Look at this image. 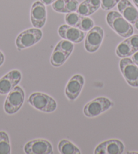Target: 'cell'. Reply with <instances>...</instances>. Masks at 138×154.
<instances>
[{"mask_svg": "<svg viewBox=\"0 0 138 154\" xmlns=\"http://www.w3.org/2000/svg\"><path fill=\"white\" fill-rule=\"evenodd\" d=\"M106 22L108 25L122 38H128L134 33V27L120 13L110 11L106 15Z\"/></svg>", "mask_w": 138, "mask_h": 154, "instance_id": "obj_1", "label": "cell"}, {"mask_svg": "<svg viewBox=\"0 0 138 154\" xmlns=\"http://www.w3.org/2000/svg\"><path fill=\"white\" fill-rule=\"evenodd\" d=\"M28 103L32 107L42 112L52 113L57 108L56 101L48 94L34 92L29 96Z\"/></svg>", "mask_w": 138, "mask_h": 154, "instance_id": "obj_2", "label": "cell"}, {"mask_svg": "<svg viewBox=\"0 0 138 154\" xmlns=\"http://www.w3.org/2000/svg\"><path fill=\"white\" fill-rule=\"evenodd\" d=\"M25 94L23 89L16 86L10 91L4 103V111L9 115L17 113L25 101Z\"/></svg>", "mask_w": 138, "mask_h": 154, "instance_id": "obj_3", "label": "cell"}, {"mask_svg": "<svg viewBox=\"0 0 138 154\" xmlns=\"http://www.w3.org/2000/svg\"><path fill=\"white\" fill-rule=\"evenodd\" d=\"M114 105V103L106 97H98L91 100L85 105L84 115L88 118H94L109 109Z\"/></svg>", "mask_w": 138, "mask_h": 154, "instance_id": "obj_4", "label": "cell"}, {"mask_svg": "<svg viewBox=\"0 0 138 154\" xmlns=\"http://www.w3.org/2000/svg\"><path fill=\"white\" fill-rule=\"evenodd\" d=\"M43 33L39 29L32 28L22 31L16 39V45L18 50H22L33 46L41 40Z\"/></svg>", "mask_w": 138, "mask_h": 154, "instance_id": "obj_5", "label": "cell"}, {"mask_svg": "<svg viewBox=\"0 0 138 154\" xmlns=\"http://www.w3.org/2000/svg\"><path fill=\"white\" fill-rule=\"evenodd\" d=\"M119 67L127 84L138 88V67L131 58H123L119 63Z\"/></svg>", "mask_w": 138, "mask_h": 154, "instance_id": "obj_6", "label": "cell"}, {"mask_svg": "<svg viewBox=\"0 0 138 154\" xmlns=\"http://www.w3.org/2000/svg\"><path fill=\"white\" fill-rule=\"evenodd\" d=\"M104 32L99 26H94L88 31L85 42V48L88 52L94 53L100 48L102 44Z\"/></svg>", "mask_w": 138, "mask_h": 154, "instance_id": "obj_7", "label": "cell"}, {"mask_svg": "<svg viewBox=\"0 0 138 154\" xmlns=\"http://www.w3.org/2000/svg\"><path fill=\"white\" fill-rule=\"evenodd\" d=\"M22 73L18 70L10 71L0 78V94H7L20 83Z\"/></svg>", "mask_w": 138, "mask_h": 154, "instance_id": "obj_8", "label": "cell"}, {"mask_svg": "<svg viewBox=\"0 0 138 154\" xmlns=\"http://www.w3.org/2000/svg\"><path fill=\"white\" fill-rule=\"evenodd\" d=\"M24 151L26 154H52L53 147L46 139H34L26 143Z\"/></svg>", "mask_w": 138, "mask_h": 154, "instance_id": "obj_9", "label": "cell"}, {"mask_svg": "<svg viewBox=\"0 0 138 154\" xmlns=\"http://www.w3.org/2000/svg\"><path fill=\"white\" fill-rule=\"evenodd\" d=\"M31 21L34 28L41 29L45 25L47 19L46 5L40 1L34 2L31 10Z\"/></svg>", "mask_w": 138, "mask_h": 154, "instance_id": "obj_10", "label": "cell"}, {"mask_svg": "<svg viewBox=\"0 0 138 154\" xmlns=\"http://www.w3.org/2000/svg\"><path fill=\"white\" fill-rule=\"evenodd\" d=\"M85 84L84 77L76 74L70 79L65 88V94L70 100H75L79 97Z\"/></svg>", "mask_w": 138, "mask_h": 154, "instance_id": "obj_11", "label": "cell"}, {"mask_svg": "<svg viewBox=\"0 0 138 154\" xmlns=\"http://www.w3.org/2000/svg\"><path fill=\"white\" fill-rule=\"evenodd\" d=\"M123 143L118 139H110L100 143L94 150L95 154H122L124 152Z\"/></svg>", "mask_w": 138, "mask_h": 154, "instance_id": "obj_12", "label": "cell"}, {"mask_svg": "<svg viewBox=\"0 0 138 154\" xmlns=\"http://www.w3.org/2000/svg\"><path fill=\"white\" fill-rule=\"evenodd\" d=\"M58 34L63 39H66L75 44L80 43L85 38L83 31L68 25H61L58 29Z\"/></svg>", "mask_w": 138, "mask_h": 154, "instance_id": "obj_13", "label": "cell"}, {"mask_svg": "<svg viewBox=\"0 0 138 154\" xmlns=\"http://www.w3.org/2000/svg\"><path fill=\"white\" fill-rule=\"evenodd\" d=\"M120 14L133 25L138 20V11L129 0H121L117 4Z\"/></svg>", "mask_w": 138, "mask_h": 154, "instance_id": "obj_14", "label": "cell"}, {"mask_svg": "<svg viewBox=\"0 0 138 154\" xmlns=\"http://www.w3.org/2000/svg\"><path fill=\"white\" fill-rule=\"evenodd\" d=\"M101 6V0H85L79 5L76 12L81 16L89 17L95 12Z\"/></svg>", "mask_w": 138, "mask_h": 154, "instance_id": "obj_15", "label": "cell"}, {"mask_svg": "<svg viewBox=\"0 0 138 154\" xmlns=\"http://www.w3.org/2000/svg\"><path fill=\"white\" fill-rule=\"evenodd\" d=\"M69 57L70 56L66 54L59 48L56 46L51 55V57H50V63L54 67H60L64 64Z\"/></svg>", "mask_w": 138, "mask_h": 154, "instance_id": "obj_16", "label": "cell"}, {"mask_svg": "<svg viewBox=\"0 0 138 154\" xmlns=\"http://www.w3.org/2000/svg\"><path fill=\"white\" fill-rule=\"evenodd\" d=\"M134 53H135V50L129 41L128 38L121 42L116 49V55L121 58L131 57Z\"/></svg>", "mask_w": 138, "mask_h": 154, "instance_id": "obj_17", "label": "cell"}, {"mask_svg": "<svg viewBox=\"0 0 138 154\" xmlns=\"http://www.w3.org/2000/svg\"><path fill=\"white\" fill-rule=\"evenodd\" d=\"M58 151L62 154H81V152L76 146L68 140L62 139L58 143Z\"/></svg>", "mask_w": 138, "mask_h": 154, "instance_id": "obj_18", "label": "cell"}, {"mask_svg": "<svg viewBox=\"0 0 138 154\" xmlns=\"http://www.w3.org/2000/svg\"><path fill=\"white\" fill-rule=\"evenodd\" d=\"M11 153L10 138L4 131H0V154H10Z\"/></svg>", "mask_w": 138, "mask_h": 154, "instance_id": "obj_19", "label": "cell"}, {"mask_svg": "<svg viewBox=\"0 0 138 154\" xmlns=\"http://www.w3.org/2000/svg\"><path fill=\"white\" fill-rule=\"evenodd\" d=\"M81 15L77 12H70L67 13L65 16V21L68 25L78 28V25L80 21Z\"/></svg>", "mask_w": 138, "mask_h": 154, "instance_id": "obj_20", "label": "cell"}, {"mask_svg": "<svg viewBox=\"0 0 138 154\" xmlns=\"http://www.w3.org/2000/svg\"><path fill=\"white\" fill-rule=\"evenodd\" d=\"M94 26V22L92 18L87 17L81 16L79 24L78 25V29L82 31H89Z\"/></svg>", "mask_w": 138, "mask_h": 154, "instance_id": "obj_21", "label": "cell"}, {"mask_svg": "<svg viewBox=\"0 0 138 154\" xmlns=\"http://www.w3.org/2000/svg\"><path fill=\"white\" fill-rule=\"evenodd\" d=\"M56 46L69 56H70V54H72L74 49V44L73 42L66 40V39H62V40L60 41L56 45Z\"/></svg>", "mask_w": 138, "mask_h": 154, "instance_id": "obj_22", "label": "cell"}, {"mask_svg": "<svg viewBox=\"0 0 138 154\" xmlns=\"http://www.w3.org/2000/svg\"><path fill=\"white\" fill-rule=\"evenodd\" d=\"M79 5V4L77 0H66L65 13L76 12Z\"/></svg>", "mask_w": 138, "mask_h": 154, "instance_id": "obj_23", "label": "cell"}, {"mask_svg": "<svg viewBox=\"0 0 138 154\" xmlns=\"http://www.w3.org/2000/svg\"><path fill=\"white\" fill-rule=\"evenodd\" d=\"M66 0H56L53 3L52 8L56 12L60 13H65Z\"/></svg>", "mask_w": 138, "mask_h": 154, "instance_id": "obj_24", "label": "cell"}, {"mask_svg": "<svg viewBox=\"0 0 138 154\" xmlns=\"http://www.w3.org/2000/svg\"><path fill=\"white\" fill-rule=\"evenodd\" d=\"M118 0H101V7L104 10H110L118 4Z\"/></svg>", "mask_w": 138, "mask_h": 154, "instance_id": "obj_25", "label": "cell"}, {"mask_svg": "<svg viewBox=\"0 0 138 154\" xmlns=\"http://www.w3.org/2000/svg\"><path fill=\"white\" fill-rule=\"evenodd\" d=\"M131 59L133 61H134V63H135V64L138 66V51L134 53V54L132 55Z\"/></svg>", "mask_w": 138, "mask_h": 154, "instance_id": "obj_26", "label": "cell"}, {"mask_svg": "<svg viewBox=\"0 0 138 154\" xmlns=\"http://www.w3.org/2000/svg\"><path fill=\"white\" fill-rule=\"evenodd\" d=\"M5 60V57L3 53H2L1 51H0V67L4 64Z\"/></svg>", "mask_w": 138, "mask_h": 154, "instance_id": "obj_27", "label": "cell"}, {"mask_svg": "<svg viewBox=\"0 0 138 154\" xmlns=\"http://www.w3.org/2000/svg\"><path fill=\"white\" fill-rule=\"evenodd\" d=\"M133 2H134V4L137 6V8H138V0H133Z\"/></svg>", "mask_w": 138, "mask_h": 154, "instance_id": "obj_28", "label": "cell"}, {"mask_svg": "<svg viewBox=\"0 0 138 154\" xmlns=\"http://www.w3.org/2000/svg\"><path fill=\"white\" fill-rule=\"evenodd\" d=\"M135 27H136V29L138 30V20L136 21V23H135Z\"/></svg>", "mask_w": 138, "mask_h": 154, "instance_id": "obj_29", "label": "cell"}, {"mask_svg": "<svg viewBox=\"0 0 138 154\" xmlns=\"http://www.w3.org/2000/svg\"><path fill=\"white\" fill-rule=\"evenodd\" d=\"M118 1H119V2H120V1H121V0H118Z\"/></svg>", "mask_w": 138, "mask_h": 154, "instance_id": "obj_30", "label": "cell"}, {"mask_svg": "<svg viewBox=\"0 0 138 154\" xmlns=\"http://www.w3.org/2000/svg\"><path fill=\"white\" fill-rule=\"evenodd\" d=\"M55 1H56V0H54V2H55Z\"/></svg>", "mask_w": 138, "mask_h": 154, "instance_id": "obj_31", "label": "cell"}]
</instances>
